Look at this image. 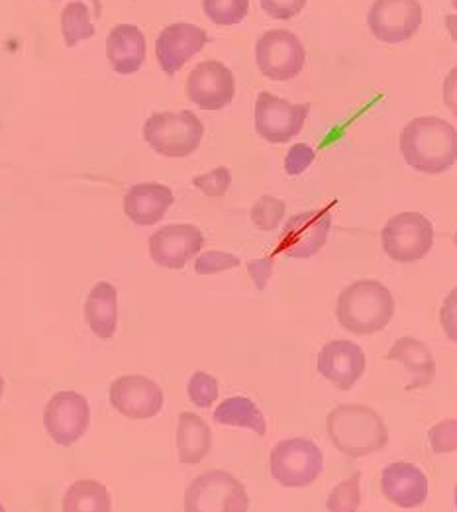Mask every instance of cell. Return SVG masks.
Instances as JSON below:
<instances>
[{
  "label": "cell",
  "instance_id": "37",
  "mask_svg": "<svg viewBox=\"0 0 457 512\" xmlns=\"http://www.w3.org/2000/svg\"><path fill=\"white\" fill-rule=\"evenodd\" d=\"M273 265H275V257L273 256L248 261V273H250V277L254 279L255 287H257L259 291H263V289L267 287V281H269L271 275H273Z\"/></svg>",
  "mask_w": 457,
  "mask_h": 512
},
{
  "label": "cell",
  "instance_id": "6",
  "mask_svg": "<svg viewBox=\"0 0 457 512\" xmlns=\"http://www.w3.org/2000/svg\"><path fill=\"white\" fill-rule=\"evenodd\" d=\"M273 479L283 487L312 485L324 471V454L308 438H291L275 444L269 456Z\"/></svg>",
  "mask_w": 457,
  "mask_h": 512
},
{
  "label": "cell",
  "instance_id": "32",
  "mask_svg": "<svg viewBox=\"0 0 457 512\" xmlns=\"http://www.w3.org/2000/svg\"><path fill=\"white\" fill-rule=\"evenodd\" d=\"M434 454H452L457 450V418H446L434 424L428 432Z\"/></svg>",
  "mask_w": 457,
  "mask_h": 512
},
{
  "label": "cell",
  "instance_id": "8",
  "mask_svg": "<svg viewBox=\"0 0 457 512\" xmlns=\"http://www.w3.org/2000/svg\"><path fill=\"white\" fill-rule=\"evenodd\" d=\"M255 63L271 81H291L305 69L303 42L289 30H269L255 44Z\"/></svg>",
  "mask_w": 457,
  "mask_h": 512
},
{
  "label": "cell",
  "instance_id": "1",
  "mask_svg": "<svg viewBox=\"0 0 457 512\" xmlns=\"http://www.w3.org/2000/svg\"><path fill=\"white\" fill-rule=\"evenodd\" d=\"M401 154L408 165L426 175H440L457 161V130L438 116L408 122L401 132Z\"/></svg>",
  "mask_w": 457,
  "mask_h": 512
},
{
  "label": "cell",
  "instance_id": "41",
  "mask_svg": "<svg viewBox=\"0 0 457 512\" xmlns=\"http://www.w3.org/2000/svg\"><path fill=\"white\" fill-rule=\"evenodd\" d=\"M0 512H6V509H4V507H2V503H0Z\"/></svg>",
  "mask_w": 457,
  "mask_h": 512
},
{
  "label": "cell",
  "instance_id": "30",
  "mask_svg": "<svg viewBox=\"0 0 457 512\" xmlns=\"http://www.w3.org/2000/svg\"><path fill=\"white\" fill-rule=\"evenodd\" d=\"M189 399L193 401V405H197L199 409H208L218 401V381L204 373V371H197L193 373V377L189 379Z\"/></svg>",
  "mask_w": 457,
  "mask_h": 512
},
{
  "label": "cell",
  "instance_id": "25",
  "mask_svg": "<svg viewBox=\"0 0 457 512\" xmlns=\"http://www.w3.org/2000/svg\"><path fill=\"white\" fill-rule=\"evenodd\" d=\"M63 512H112L108 489L93 479L73 483L63 497Z\"/></svg>",
  "mask_w": 457,
  "mask_h": 512
},
{
  "label": "cell",
  "instance_id": "33",
  "mask_svg": "<svg viewBox=\"0 0 457 512\" xmlns=\"http://www.w3.org/2000/svg\"><path fill=\"white\" fill-rule=\"evenodd\" d=\"M240 257L234 254H226V252H204L201 256L197 257L195 261V271L199 275H216L228 269H236L240 267Z\"/></svg>",
  "mask_w": 457,
  "mask_h": 512
},
{
  "label": "cell",
  "instance_id": "21",
  "mask_svg": "<svg viewBox=\"0 0 457 512\" xmlns=\"http://www.w3.org/2000/svg\"><path fill=\"white\" fill-rule=\"evenodd\" d=\"M385 359L399 361L405 365L410 373V383L407 391H418L428 385H432L436 377V361L432 356V350L412 336H405L393 344V348L387 352Z\"/></svg>",
  "mask_w": 457,
  "mask_h": 512
},
{
  "label": "cell",
  "instance_id": "29",
  "mask_svg": "<svg viewBox=\"0 0 457 512\" xmlns=\"http://www.w3.org/2000/svg\"><path fill=\"white\" fill-rule=\"evenodd\" d=\"M285 210H287V206L281 199L271 197V195H263L252 206V222L259 230L271 232L285 218Z\"/></svg>",
  "mask_w": 457,
  "mask_h": 512
},
{
  "label": "cell",
  "instance_id": "39",
  "mask_svg": "<svg viewBox=\"0 0 457 512\" xmlns=\"http://www.w3.org/2000/svg\"><path fill=\"white\" fill-rule=\"evenodd\" d=\"M452 6H454V10H456V12L446 16V28H448V32H450L452 40L457 42V0H452Z\"/></svg>",
  "mask_w": 457,
  "mask_h": 512
},
{
  "label": "cell",
  "instance_id": "43",
  "mask_svg": "<svg viewBox=\"0 0 457 512\" xmlns=\"http://www.w3.org/2000/svg\"><path fill=\"white\" fill-rule=\"evenodd\" d=\"M456 248H457V232H456Z\"/></svg>",
  "mask_w": 457,
  "mask_h": 512
},
{
  "label": "cell",
  "instance_id": "2",
  "mask_svg": "<svg viewBox=\"0 0 457 512\" xmlns=\"http://www.w3.org/2000/svg\"><path fill=\"white\" fill-rule=\"evenodd\" d=\"M330 442L350 458H365L383 450L389 428L381 414L365 405H340L326 418Z\"/></svg>",
  "mask_w": 457,
  "mask_h": 512
},
{
  "label": "cell",
  "instance_id": "7",
  "mask_svg": "<svg viewBox=\"0 0 457 512\" xmlns=\"http://www.w3.org/2000/svg\"><path fill=\"white\" fill-rule=\"evenodd\" d=\"M381 242L385 254L397 263L420 261L434 246V226L420 212H401L389 218Z\"/></svg>",
  "mask_w": 457,
  "mask_h": 512
},
{
  "label": "cell",
  "instance_id": "10",
  "mask_svg": "<svg viewBox=\"0 0 457 512\" xmlns=\"http://www.w3.org/2000/svg\"><path fill=\"white\" fill-rule=\"evenodd\" d=\"M310 104H291L267 91L255 101V130L269 144H287L303 132Z\"/></svg>",
  "mask_w": 457,
  "mask_h": 512
},
{
  "label": "cell",
  "instance_id": "16",
  "mask_svg": "<svg viewBox=\"0 0 457 512\" xmlns=\"http://www.w3.org/2000/svg\"><path fill=\"white\" fill-rule=\"evenodd\" d=\"M208 44V34L201 26L177 22L161 30L155 42V57L165 75L173 77L185 67L189 59L204 50Z\"/></svg>",
  "mask_w": 457,
  "mask_h": 512
},
{
  "label": "cell",
  "instance_id": "38",
  "mask_svg": "<svg viewBox=\"0 0 457 512\" xmlns=\"http://www.w3.org/2000/svg\"><path fill=\"white\" fill-rule=\"evenodd\" d=\"M442 97H444V104L448 106V110L457 118V65L444 79Z\"/></svg>",
  "mask_w": 457,
  "mask_h": 512
},
{
  "label": "cell",
  "instance_id": "3",
  "mask_svg": "<svg viewBox=\"0 0 457 512\" xmlns=\"http://www.w3.org/2000/svg\"><path fill=\"white\" fill-rule=\"evenodd\" d=\"M395 314L393 293L375 279H361L346 287L336 305V316L344 330L371 336L387 328Z\"/></svg>",
  "mask_w": 457,
  "mask_h": 512
},
{
  "label": "cell",
  "instance_id": "35",
  "mask_svg": "<svg viewBox=\"0 0 457 512\" xmlns=\"http://www.w3.org/2000/svg\"><path fill=\"white\" fill-rule=\"evenodd\" d=\"M267 16L275 20H291L303 12L308 0H259Z\"/></svg>",
  "mask_w": 457,
  "mask_h": 512
},
{
  "label": "cell",
  "instance_id": "17",
  "mask_svg": "<svg viewBox=\"0 0 457 512\" xmlns=\"http://www.w3.org/2000/svg\"><path fill=\"white\" fill-rule=\"evenodd\" d=\"M318 373L340 391H350L365 373V354L350 340H332L318 354Z\"/></svg>",
  "mask_w": 457,
  "mask_h": 512
},
{
  "label": "cell",
  "instance_id": "20",
  "mask_svg": "<svg viewBox=\"0 0 457 512\" xmlns=\"http://www.w3.org/2000/svg\"><path fill=\"white\" fill-rule=\"evenodd\" d=\"M175 203V195L167 185L140 183L124 197V212L138 226H153L163 220L165 212Z\"/></svg>",
  "mask_w": 457,
  "mask_h": 512
},
{
  "label": "cell",
  "instance_id": "18",
  "mask_svg": "<svg viewBox=\"0 0 457 512\" xmlns=\"http://www.w3.org/2000/svg\"><path fill=\"white\" fill-rule=\"evenodd\" d=\"M381 491L399 509H416L428 499V477L408 461H397L383 469Z\"/></svg>",
  "mask_w": 457,
  "mask_h": 512
},
{
  "label": "cell",
  "instance_id": "28",
  "mask_svg": "<svg viewBox=\"0 0 457 512\" xmlns=\"http://www.w3.org/2000/svg\"><path fill=\"white\" fill-rule=\"evenodd\" d=\"M361 505V473L356 471L350 479L338 483L328 501L326 509L328 512H357Z\"/></svg>",
  "mask_w": 457,
  "mask_h": 512
},
{
  "label": "cell",
  "instance_id": "34",
  "mask_svg": "<svg viewBox=\"0 0 457 512\" xmlns=\"http://www.w3.org/2000/svg\"><path fill=\"white\" fill-rule=\"evenodd\" d=\"M316 159V152L306 146V144H295L289 154L285 157V171L291 177H299L303 175L306 169L312 165V161Z\"/></svg>",
  "mask_w": 457,
  "mask_h": 512
},
{
  "label": "cell",
  "instance_id": "24",
  "mask_svg": "<svg viewBox=\"0 0 457 512\" xmlns=\"http://www.w3.org/2000/svg\"><path fill=\"white\" fill-rule=\"evenodd\" d=\"M214 422L224 424V426H238V428H248L255 432L257 436L267 434V422L263 412L255 407L254 401L246 397H230L224 403L218 405L214 410Z\"/></svg>",
  "mask_w": 457,
  "mask_h": 512
},
{
  "label": "cell",
  "instance_id": "9",
  "mask_svg": "<svg viewBox=\"0 0 457 512\" xmlns=\"http://www.w3.org/2000/svg\"><path fill=\"white\" fill-rule=\"evenodd\" d=\"M334 203L291 216L281 232L277 254L295 259L314 257L326 244L332 228Z\"/></svg>",
  "mask_w": 457,
  "mask_h": 512
},
{
  "label": "cell",
  "instance_id": "19",
  "mask_svg": "<svg viewBox=\"0 0 457 512\" xmlns=\"http://www.w3.org/2000/svg\"><path fill=\"white\" fill-rule=\"evenodd\" d=\"M146 36L134 24H118L106 38V57L120 75L138 73L146 61Z\"/></svg>",
  "mask_w": 457,
  "mask_h": 512
},
{
  "label": "cell",
  "instance_id": "42",
  "mask_svg": "<svg viewBox=\"0 0 457 512\" xmlns=\"http://www.w3.org/2000/svg\"><path fill=\"white\" fill-rule=\"evenodd\" d=\"M454 497H456V509H457V485H456V493H454Z\"/></svg>",
  "mask_w": 457,
  "mask_h": 512
},
{
  "label": "cell",
  "instance_id": "31",
  "mask_svg": "<svg viewBox=\"0 0 457 512\" xmlns=\"http://www.w3.org/2000/svg\"><path fill=\"white\" fill-rule=\"evenodd\" d=\"M230 183H232V173L228 167H216L204 175H199L193 179V185L206 195V197H212V199H218V197H224L230 189Z\"/></svg>",
  "mask_w": 457,
  "mask_h": 512
},
{
  "label": "cell",
  "instance_id": "23",
  "mask_svg": "<svg viewBox=\"0 0 457 512\" xmlns=\"http://www.w3.org/2000/svg\"><path fill=\"white\" fill-rule=\"evenodd\" d=\"M212 448V432L201 416L181 412L177 424V454L183 465H197Z\"/></svg>",
  "mask_w": 457,
  "mask_h": 512
},
{
  "label": "cell",
  "instance_id": "22",
  "mask_svg": "<svg viewBox=\"0 0 457 512\" xmlns=\"http://www.w3.org/2000/svg\"><path fill=\"white\" fill-rule=\"evenodd\" d=\"M85 320L93 334L101 340H110L118 326V291L114 285L97 283L85 303Z\"/></svg>",
  "mask_w": 457,
  "mask_h": 512
},
{
  "label": "cell",
  "instance_id": "5",
  "mask_svg": "<svg viewBox=\"0 0 457 512\" xmlns=\"http://www.w3.org/2000/svg\"><path fill=\"white\" fill-rule=\"evenodd\" d=\"M250 497L240 479L222 469L199 475L185 493V512H248Z\"/></svg>",
  "mask_w": 457,
  "mask_h": 512
},
{
  "label": "cell",
  "instance_id": "27",
  "mask_svg": "<svg viewBox=\"0 0 457 512\" xmlns=\"http://www.w3.org/2000/svg\"><path fill=\"white\" fill-rule=\"evenodd\" d=\"M204 14L218 26H236L250 12V0H203Z\"/></svg>",
  "mask_w": 457,
  "mask_h": 512
},
{
  "label": "cell",
  "instance_id": "12",
  "mask_svg": "<svg viewBox=\"0 0 457 512\" xmlns=\"http://www.w3.org/2000/svg\"><path fill=\"white\" fill-rule=\"evenodd\" d=\"M422 24V6L418 0H375L367 26L371 34L385 44L408 42Z\"/></svg>",
  "mask_w": 457,
  "mask_h": 512
},
{
  "label": "cell",
  "instance_id": "13",
  "mask_svg": "<svg viewBox=\"0 0 457 512\" xmlns=\"http://www.w3.org/2000/svg\"><path fill=\"white\" fill-rule=\"evenodd\" d=\"M110 405L130 420H150L163 409V391L146 375H122L110 385Z\"/></svg>",
  "mask_w": 457,
  "mask_h": 512
},
{
  "label": "cell",
  "instance_id": "4",
  "mask_svg": "<svg viewBox=\"0 0 457 512\" xmlns=\"http://www.w3.org/2000/svg\"><path fill=\"white\" fill-rule=\"evenodd\" d=\"M204 126L191 110L157 112L144 124V138L157 154L183 159L195 154L203 142Z\"/></svg>",
  "mask_w": 457,
  "mask_h": 512
},
{
  "label": "cell",
  "instance_id": "36",
  "mask_svg": "<svg viewBox=\"0 0 457 512\" xmlns=\"http://www.w3.org/2000/svg\"><path fill=\"white\" fill-rule=\"evenodd\" d=\"M440 324L448 340L457 344V287L446 297L444 305L440 308Z\"/></svg>",
  "mask_w": 457,
  "mask_h": 512
},
{
  "label": "cell",
  "instance_id": "26",
  "mask_svg": "<svg viewBox=\"0 0 457 512\" xmlns=\"http://www.w3.org/2000/svg\"><path fill=\"white\" fill-rule=\"evenodd\" d=\"M61 32H63V40H65L67 48H75L79 42L89 40L97 34L93 20H91V10L85 2L75 0L63 8Z\"/></svg>",
  "mask_w": 457,
  "mask_h": 512
},
{
  "label": "cell",
  "instance_id": "14",
  "mask_svg": "<svg viewBox=\"0 0 457 512\" xmlns=\"http://www.w3.org/2000/svg\"><path fill=\"white\" fill-rule=\"evenodd\" d=\"M234 73L220 61L199 63L187 79V97L203 110H222L234 101Z\"/></svg>",
  "mask_w": 457,
  "mask_h": 512
},
{
  "label": "cell",
  "instance_id": "15",
  "mask_svg": "<svg viewBox=\"0 0 457 512\" xmlns=\"http://www.w3.org/2000/svg\"><path fill=\"white\" fill-rule=\"evenodd\" d=\"M203 232L193 224H169L150 238V256L165 269H183L203 250Z\"/></svg>",
  "mask_w": 457,
  "mask_h": 512
},
{
  "label": "cell",
  "instance_id": "11",
  "mask_svg": "<svg viewBox=\"0 0 457 512\" xmlns=\"http://www.w3.org/2000/svg\"><path fill=\"white\" fill-rule=\"evenodd\" d=\"M91 424V407L75 391L55 393L44 410V426L57 446L69 448L79 442Z\"/></svg>",
  "mask_w": 457,
  "mask_h": 512
},
{
  "label": "cell",
  "instance_id": "40",
  "mask_svg": "<svg viewBox=\"0 0 457 512\" xmlns=\"http://www.w3.org/2000/svg\"><path fill=\"white\" fill-rule=\"evenodd\" d=\"M2 393H4V379H2V375H0V399H2Z\"/></svg>",
  "mask_w": 457,
  "mask_h": 512
}]
</instances>
